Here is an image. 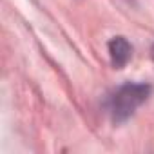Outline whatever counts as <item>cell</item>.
Segmentation results:
<instances>
[{
    "mask_svg": "<svg viewBox=\"0 0 154 154\" xmlns=\"http://www.w3.org/2000/svg\"><path fill=\"white\" fill-rule=\"evenodd\" d=\"M152 87L143 82H127L107 98V112L114 123L127 122L136 109L147 102Z\"/></svg>",
    "mask_w": 154,
    "mask_h": 154,
    "instance_id": "6da1fadb",
    "label": "cell"
},
{
    "mask_svg": "<svg viewBox=\"0 0 154 154\" xmlns=\"http://www.w3.org/2000/svg\"><path fill=\"white\" fill-rule=\"evenodd\" d=\"M109 56L114 69H123L132 56V45L123 36H114L109 42Z\"/></svg>",
    "mask_w": 154,
    "mask_h": 154,
    "instance_id": "7a4b0ae2",
    "label": "cell"
},
{
    "mask_svg": "<svg viewBox=\"0 0 154 154\" xmlns=\"http://www.w3.org/2000/svg\"><path fill=\"white\" fill-rule=\"evenodd\" d=\"M150 54H152V60H154V45H152V51H150Z\"/></svg>",
    "mask_w": 154,
    "mask_h": 154,
    "instance_id": "3957f363",
    "label": "cell"
}]
</instances>
